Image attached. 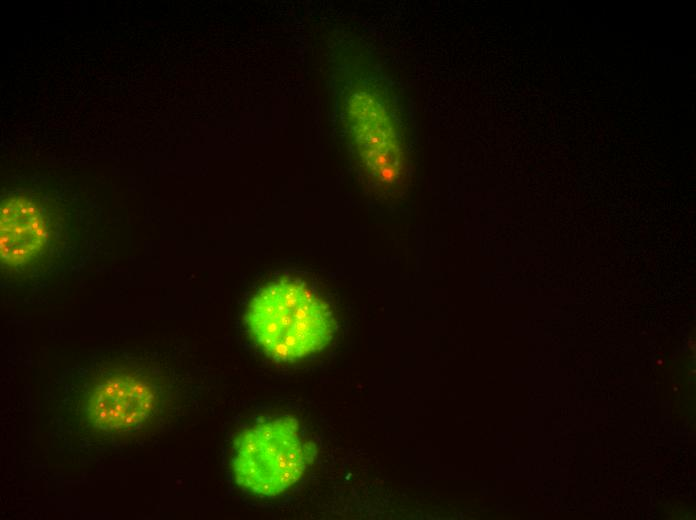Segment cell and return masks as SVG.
<instances>
[{
  "mask_svg": "<svg viewBox=\"0 0 696 520\" xmlns=\"http://www.w3.org/2000/svg\"><path fill=\"white\" fill-rule=\"evenodd\" d=\"M244 322L256 346L277 362H296L321 351L335 331L329 305L298 278L262 286L250 299Z\"/></svg>",
  "mask_w": 696,
  "mask_h": 520,
  "instance_id": "6da1fadb",
  "label": "cell"
},
{
  "mask_svg": "<svg viewBox=\"0 0 696 520\" xmlns=\"http://www.w3.org/2000/svg\"><path fill=\"white\" fill-rule=\"evenodd\" d=\"M314 449L298 421L277 416L257 422L233 442L231 467L236 483L259 497L278 496L297 483L313 459Z\"/></svg>",
  "mask_w": 696,
  "mask_h": 520,
  "instance_id": "7a4b0ae2",
  "label": "cell"
},
{
  "mask_svg": "<svg viewBox=\"0 0 696 520\" xmlns=\"http://www.w3.org/2000/svg\"><path fill=\"white\" fill-rule=\"evenodd\" d=\"M350 118L356 148L370 178L386 187L398 184L404 174L403 154L384 108L370 94L357 92L351 101Z\"/></svg>",
  "mask_w": 696,
  "mask_h": 520,
  "instance_id": "3957f363",
  "label": "cell"
},
{
  "mask_svg": "<svg viewBox=\"0 0 696 520\" xmlns=\"http://www.w3.org/2000/svg\"><path fill=\"white\" fill-rule=\"evenodd\" d=\"M48 228L40 206L24 195L7 197L1 204V259L16 267L36 258L44 249Z\"/></svg>",
  "mask_w": 696,
  "mask_h": 520,
  "instance_id": "277c9868",
  "label": "cell"
}]
</instances>
